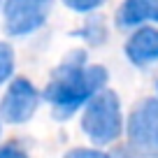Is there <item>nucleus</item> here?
<instances>
[{"instance_id":"obj_3","label":"nucleus","mask_w":158,"mask_h":158,"mask_svg":"<svg viewBox=\"0 0 158 158\" xmlns=\"http://www.w3.org/2000/svg\"><path fill=\"white\" fill-rule=\"evenodd\" d=\"M128 139L142 156L158 158V98H147L128 118Z\"/></svg>"},{"instance_id":"obj_9","label":"nucleus","mask_w":158,"mask_h":158,"mask_svg":"<svg viewBox=\"0 0 158 158\" xmlns=\"http://www.w3.org/2000/svg\"><path fill=\"white\" fill-rule=\"evenodd\" d=\"M100 2H102V0H65V5H68L70 10H74V12H91V10H95Z\"/></svg>"},{"instance_id":"obj_7","label":"nucleus","mask_w":158,"mask_h":158,"mask_svg":"<svg viewBox=\"0 0 158 158\" xmlns=\"http://www.w3.org/2000/svg\"><path fill=\"white\" fill-rule=\"evenodd\" d=\"M118 26H137L142 21L151 19L158 23V0H126L116 14Z\"/></svg>"},{"instance_id":"obj_8","label":"nucleus","mask_w":158,"mask_h":158,"mask_svg":"<svg viewBox=\"0 0 158 158\" xmlns=\"http://www.w3.org/2000/svg\"><path fill=\"white\" fill-rule=\"evenodd\" d=\"M14 72V51L10 44L0 42V84L7 81Z\"/></svg>"},{"instance_id":"obj_10","label":"nucleus","mask_w":158,"mask_h":158,"mask_svg":"<svg viewBox=\"0 0 158 158\" xmlns=\"http://www.w3.org/2000/svg\"><path fill=\"white\" fill-rule=\"evenodd\" d=\"M65 158H109L102 151H91V149H72L65 153Z\"/></svg>"},{"instance_id":"obj_11","label":"nucleus","mask_w":158,"mask_h":158,"mask_svg":"<svg viewBox=\"0 0 158 158\" xmlns=\"http://www.w3.org/2000/svg\"><path fill=\"white\" fill-rule=\"evenodd\" d=\"M0 158H28V156L16 144H5V147H0Z\"/></svg>"},{"instance_id":"obj_2","label":"nucleus","mask_w":158,"mask_h":158,"mask_svg":"<svg viewBox=\"0 0 158 158\" xmlns=\"http://www.w3.org/2000/svg\"><path fill=\"white\" fill-rule=\"evenodd\" d=\"M81 128L95 144H109L123 133L121 105L114 91H102L89 100V107L81 118Z\"/></svg>"},{"instance_id":"obj_5","label":"nucleus","mask_w":158,"mask_h":158,"mask_svg":"<svg viewBox=\"0 0 158 158\" xmlns=\"http://www.w3.org/2000/svg\"><path fill=\"white\" fill-rule=\"evenodd\" d=\"M40 105V93L28 79L16 77L10 84L5 98L0 102V118L7 123H23L35 114Z\"/></svg>"},{"instance_id":"obj_12","label":"nucleus","mask_w":158,"mask_h":158,"mask_svg":"<svg viewBox=\"0 0 158 158\" xmlns=\"http://www.w3.org/2000/svg\"><path fill=\"white\" fill-rule=\"evenodd\" d=\"M156 91H158V84H156Z\"/></svg>"},{"instance_id":"obj_1","label":"nucleus","mask_w":158,"mask_h":158,"mask_svg":"<svg viewBox=\"0 0 158 158\" xmlns=\"http://www.w3.org/2000/svg\"><path fill=\"white\" fill-rule=\"evenodd\" d=\"M107 84V70L102 65H86L84 51H74L54 74L44 89V98L54 107L56 118H68L77 112L86 100L98 95V91Z\"/></svg>"},{"instance_id":"obj_6","label":"nucleus","mask_w":158,"mask_h":158,"mask_svg":"<svg viewBox=\"0 0 158 158\" xmlns=\"http://www.w3.org/2000/svg\"><path fill=\"white\" fill-rule=\"evenodd\" d=\"M126 56L135 65H147L158 60V30L139 28L126 44Z\"/></svg>"},{"instance_id":"obj_4","label":"nucleus","mask_w":158,"mask_h":158,"mask_svg":"<svg viewBox=\"0 0 158 158\" xmlns=\"http://www.w3.org/2000/svg\"><path fill=\"white\" fill-rule=\"evenodd\" d=\"M54 0H7L5 28L10 35H28L47 21Z\"/></svg>"}]
</instances>
